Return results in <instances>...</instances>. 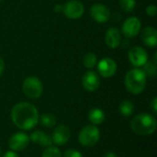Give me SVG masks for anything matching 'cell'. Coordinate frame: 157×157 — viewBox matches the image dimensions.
<instances>
[{
	"label": "cell",
	"mask_w": 157,
	"mask_h": 157,
	"mask_svg": "<svg viewBox=\"0 0 157 157\" xmlns=\"http://www.w3.org/2000/svg\"><path fill=\"white\" fill-rule=\"evenodd\" d=\"M3 157H19L18 154L17 152H14V151H7L5 153L4 156Z\"/></svg>",
	"instance_id": "obj_27"
},
{
	"label": "cell",
	"mask_w": 157,
	"mask_h": 157,
	"mask_svg": "<svg viewBox=\"0 0 157 157\" xmlns=\"http://www.w3.org/2000/svg\"><path fill=\"white\" fill-rule=\"evenodd\" d=\"M53 10H54L55 12H57V13H60V12L63 11V6L60 5V4H56V5L54 6V7H53Z\"/></svg>",
	"instance_id": "obj_28"
},
{
	"label": "cell",
	"mask_w": 157,
	"mask_h": 157,
	"mask_svg": "<svg viewBox=\"0 0 157 157\" xmlns=\"http://www.w3.org/2000/svg\"><path fill=\"white\" fill-rule=\"evenodd\" d=\"M120 6L124 12L131 13L136 6V0H120Z\"/></svg>",
	"instance_id": "obj_22"
},
{
	"label": "cell",
	"mask_w": 157,
	"mask_h": 157,
	"mask_svg": "<svg viewBox=\"0 0 157 157\" xmlns=\"http://www.w3.org/2000/svg\"><path fill=\"white\" fill-rule=\"evenodd\" d=\"M63 157H83L82 154L76 149H68L64 152Z\"/></svg>",
	"instance_id": "obj_24"
},
{
	"label": "cell",
	"mask_w": 157,
	"mask_h": 157,
	"mask_svg": "<svg viewBox=\"0 0 157 157\" xmlns=\"http://www.w3.org/2000/svg\"><path fill=\"white\" fill-rule=\"evenodd\" d=\"M1 1H2V0H0V3H1Z\"/></svg>",
	"instance_id": "obj_32"
},
{
	"label": "cell",
	"mask_w": 157,
	"mask_h": 157,
	"mask_svg": "<svg viewBox=\"0 0 157 157\" xmlns=\"http://www.w3.org/2000/svg\"><path fill=\"white\" fill-rule=\"evenodd\" d=\"M29 140L31 142H33L34 144L44 146V147H48L52 144V136L48 133H45L44 132H41V131H34L30 134Z\"/></svg>",
	"instance_id": "obj_16"
},
{
	"label": "cell",
	"mask_w": 157,
	"mask_h": 157,
	"mask_svg": "<svg viewBox=\"0 0 157 157\" xmlns=\"http://www.w3.org/2000/svg\"><path fill=\"white\" fill-rule=\"evenodd\" d=\"M39 120L40 121V123L47 128H52L56 124V118L51 113H43Z\"/></svg>",
	"instance_id": "obj_20"
},
{
	"label": "cell",
	"mask_w": 157,
	"mask_h": 157,
	"mask_svg": "<svg viewBox=\"0 0 157 157\" xmlns=\"http://www.w3.org/2000/svg\"><path fill=\"white\" fill-rule=\"evenodd\" d=\"M88 120L94 125H100L105 121V113L98 108H94L88 112Z\"/></svg>",
	"instance_id": "obj_17"
},
{
	"label": "cell",
	"mask_w": 157,
	"mask_h": 157,
	"mask_svg": "<svg viewBox=\"0 0 157 157\" xmlns=\"http://www.w3.org/2000/svg\"><path fill=\"white\" fill-rule=\"evenodd\" d=\"M82 86L88 92H95L100 86L99 75L94 71H87L82 77Z\"/></svg>",
	"instance_id": "obj_12"
},
{
	"label": "cell",
	"mask_w": 157,
	"mask_h": 157,
	"mask_svg": "<svg viewBox=\"0 0 157 157\" xmlns=\"http://www.w3.org/2000/svg\"><path fill=\"white\" fill-rule=\"evenodd\" d=\"M119 111L123 117H131L134 112V105L130 100H123L120 104Z\"/></svg>",
	"instance_id": "obj_18"
},
{
	"label": "cell",
	"mask_w": 157,
	"mask_h": 157,
	"mask_svg": "<svg viewBox=\"0 0 157 157\" xmlns=\"http://www.w3.org/2000/svg\"><path fill=\"white\" fill-rule=\"evenodd\" d=\"M70 139V130L66 125H59L52 132V144L57 146H62L67 144Z\"/></svg>",
	"instance_id": "obj_13"
},
{
	"label": "cell",
	"mask_w": 157,
	"mask_h": 157,
	"mask_svg": "<svg viewBox=\"0 0 157 157\" xmlns=\"http://www.w3.org/2000/svg\"><path fill=\"white\" fill-rule=\"evenodd\" d=\"M29 142H30L29 136H28L24 132H19L14 133L10 137L8 141V146L12 151L17 153V152H21L25 150L28 147Z\"/></svg>",
	"instance_id": "obj_9"
},
{
	"label": "cell",
	"mask_w": 157,
	"mask_h": 157,
	"mask_svg": "<svg viewBox=\"0 0 157 157\" xmlns=\"http://www.w3.org/2000/svg\"><path fill=\"white\" fill-rule=\"evenodd\" d=\"M150 108L153 111L154 114H156L157 113V98H154L152 99V101L150 102Z\"/></svg>",
	"instance_id": "obj_26"
},
{
	"label": "cell",
	"mask_w": 157,
	"mask_h": 157,
	"mask_svg": "<svg viewBox=\"0 0 157 157\" xmlns=\"http://www.w3.org/2000/svg\"><path fill=\"white\" fill-rule=\"evenodd\" d=\"M141 20L136 17H130L122 24L121 31L126 38H134L141 31Z\"/></svg>",
	"instance_id": "obj_8"
},
{
	"label": "cell",
	"mask_w": 157,
	"mask_h": 157,
	"mask_svg": "<svg viewBox=\"0 0 157 157\" xmlns=\"http://www.w3.org/2000/svg\"><path fill=\"white\" fill-rule=\"evenodd\" d=\"M157 122L155 116L149 113H140L131 121V129L141 136H148L156 131Z\"/></svg>",
	"instance_id": "obj_2"
},
{
	"label": "cell",
	"mask_w": 157,
	"mask_h": 157,
	"mask_svg": "<svg viewBox=\"0 0 157 157\" xmlns=\"http://www.w3.org/2000/svg\"><path fill=\"white\" fill-rule=\"evenodd\" d=\"M41 157H62L61 151L56 146H48Z\"/></svg>",
	"instance_id": "obj_23"
},
{
	"label": "cell",
	"mask_w": 157,
	"mask_h": 157,
	"mask_svg": "<svg viewBox=\"0 0 157 157\" xmlns=\"http://www.w3.org/2000/svg\"><path fill=\"white\" fill-rule=\"evenodd\" d=\"M144 43L151 48L157 46V30L154 27H146L143 29L141 34Z\"/></svg>",
	"instance_id": "obj_15"
},
{
	"label": "cell",
	"mask_w": 157,
	"mask_h": 157,
	"mask_svg": "<svg viewBox=\"0 0 157 157\" xmlns=\"http://www.w3.org/2000/svg\"><path fill=\"white\" fill-rule=\"evenodd\" d=\"M144 72L145 73L146 76H149V77H155L156 75V62L154 61V62H147L144 65Z\"/></svg>",
	"instance_id": "obj_21"
},
{
	"label": "cell",
	"mask_w": 157,
	"mask_h": 157,
	"mask_svg": "<svg viewBox=\"0 0 157 157\" xmlns=\"http://www.w3.org/2000/svg\"><path fill=\"white\" fill-rule=\"evenodd\" d=\"M146 13L149 17H155L157 14V6L155 5H149L146 7Z\"/></svg>",
	"instance_id": "obj_25"
},
{
	"label": "cell",
	"mask_w": 157,
	"mask_h": 157,
	"mask_svg": "<svg viewBox=\"0 0 157 157\" xmlns=\"http://www.w3.org/2000/svg\"><path fill=\"white\" fill-rule=\"evenodd\" d=\"M128 57H129L130 63L137 68L144 66L148 62V53L141 46L132 47L129 51Z\"/></svg>",
	"instance_id": "obj_7"
},
{
	"label": "cell",
	"mask_w": 157,
	"mask_h": 157,
	"mask_svg": "<svg viewBox=\"0 0 157 157\" xmlns=\"http://www.w3.org/2000/svg\"><path fill=\"white\" fill-rule=\"evenodd\" d=\"M90 15H91L92 18L99 24H104V23L108 22L109 19L110 18L109 9L108 8V6H106L105 5L100 4V3L94 4L91 6Z\"/></svg>",
	"instance_id": "obj_10"
},
{
	"label": "cell",
	"mask_w": 157,
	"mask_h": 157,
	"mask_svg": "<svg viewBox=\"0 0 157 157\" xmlns=\"http://www.w3.org/2000/svg\"><path fill=\"white\" fill-rule=\"evenodd\" d=\"M39 112L34 105L29 102H19L11 109V120L20 130L29 131L39 122Z\"/></svg>",
	"instance_id": "obj_1"
},
{
	"label": "cell",
	"mask_w": 157,
	"mask_h": 157,
	"mask_svg": "<svg viewBox=\"0 0 157 157\" xmlns=\"http://www.w3.org/2000/svg\"><path fill=\"white\" fill-rule=\"evenodd\" d=\"M0 156H1V150H0Z\"/></svg>",
	"instance_id": "obj_31"
},
{
	"label": "cell",
	"mask_w": 157,
	"mask_h": 157,
	"mask_svg": "<svg viewBox=\"0 0 157 157\" xmlns=\"http://www.w3.org/2000/svg\"><path fill=\"white\" fill-rule=\"evenodd\" d=\"M98 71L102 77L109 78L113 76L117 71L116 62L109 57L103 58L98 63Z\"/></svg>",
	"instance_id": "obj_11"
},
{
	"label": "cell",
	"mask_w": 157,
	"mask_h": 157,
	"mask_svg": "<svg viewBox=\"0 0 157 157\" xmlns=\"http://www.w3.org/2000/svg\"><path fill=\"white\" fill-rule=\"evenodd\" d=\"M105 157H118V155L115 153H113V152H108L105 155Z\"/></svg>",
	"instance_id": "obj_30"
},
{
	"label": "cell",
	"mask_w": 157,
	"mask_h": 157,
	"mask_svg": "<svg viewBox=\"0 0 157 157\" xmlns=\"http://www.w3.org/2000/svg\"><path fill=\"white\" fill-rule=\"evenodd\" d=\"M22 90L29 98L37 99L41 96L43 91L42 83L35 76H29L22 84Z\"/></svg>",
	"instance_id": "obj_5"
},
{
	"label": "cell",
	"mask_w": 157,
	"mask_h": 157,
	"mask_svg": "<svg viewBox=\"0 0 157 157\" xmlns=\"http://www.w3.org/2000/svg\"><path fill=\"white\" fill-rule=\"evenodd\" d=\"M83 63L87 69H92L98 64V57L94 52H87L83 57Z\"/></svg>",
	"instance_id": "obj_19"
},
{
	"label": "cell",
	"mask_w": 157,
	"mask_h": 157,
	"mask_svg": "<svg viewBox=\"0 0 157 157\" xmlns=\"http://www.w3.org/2000/svg\"><path fill=\"white\" fill-rule=\"evenodd\" d=\"M4 70H5V63H4V61L0 58V75L3 74Z\"/></svg>",
	"instance_id": "obj_29"
},
{
	"label": "cell",
	"mask_w": 157,
	"mask_h": 157,
	"mask_svg": "<svg viewBox=\"0 0 157 157\" xmlns=\"http://www.w3.org/2000/svg\"><path fill=\"white\" fill-rule=\"evenodd\" d=\"M63 12L67 18L77 19L83 16L85 12V6L79 1L70 0L63 6Z\"/></svg>",
	"instance_id": "obj_6"
},
{
	"label": "cell",
	"mask_w": 157,
	"mask_h": 157,
	"mask_svg": "<svg viewBox=\"0 0 157 157\" xmlns=\"http://www.w3.org/2000/svg\"><path fill=\"white\" fill-rule=\"evenodd\" d=\"M147 76L143 69L133 68L127 72L124 78V85L128 92L132 95H139L144 92L146 86Z\"/></svg>",
	"instance_id": "obj_3"
},
{
	"label": "cell",
	"mask_w": 157,
	"mask_h": 157,
	"mask_svg": "<svg viewBox=\"0 0 157 157\" xmlns=\"http://www.w3.org/2000/svg\"><path fill=\"white\" fill-rule=\"evenodd\" d=\"M100 138V132L96 125H87L84 127L78 135V141L85 147L94 146Z\"/></svg>",
	"instance_id": "obj_4"
},
{
	"label": "cell",
	"mask_w": 157,
	"mask_h": 157,
	"mask_svg": "<svg viewBox=\"0 0 157 157\" xmlns=\"http://www.w3.org/2000/svg\"><path fill=\"white\" fill-rule=\"evenodd\" d=\"M105 42L110 49L118 48L121 42V34L119 29L114 27L109 28L105 35Z\"/></svg>",
	"instance_id": "obj_14"
}]
</instances>
